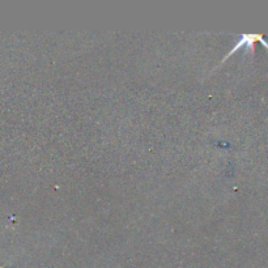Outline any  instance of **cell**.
Segmentation results:
<instances>
[{"label":"cell","instance_id":"1","mask_svg":"<svg viewBox=\"0 0 268 268\" xmlns=\"http://www.w3.org/2000/svg\"><path fill=\"white\" fill-rule=\"evenodd\" d=\"M255 42L263 43V45H265V46L268 49V42H266V39L263 38V35H261V34H243V35H241L240 41H237L236 46H234L233 49H232V50H230L229 53L225 55V58L222 59L220 64H224L226 59L229 58V56H232V55H233L236 51L240 50V49H241V47H243V46L247 47L250 51H254V43H255Z\"/></svg>","mask_w":268,"mask_h":268}]
</instances>
